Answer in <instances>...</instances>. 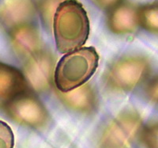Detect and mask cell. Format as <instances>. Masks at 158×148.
I'll list each match as a JSON object with an SVG mask.
<instances>
[{"label":"cell","mask_w":158,"mask_h":148,"mask_svg":"<svg viewBox=\"0 0 158 148\" xmlns=\"http://www.w3.org/2000/svg\"><path fill=\"white\" fill-rule=\"evenodd\" d=\"M56 47L67 53L81 47L89 34L87 13L77 0H65L56 9L53 22Z\"/></svg>","instance_id":"cell-1"},{"label":"cell","mask_w":158,"mask_h":148,"mask_svg":"<svg viewBox=\"0 0 158 148\" xmlns=\"http://www.w3.org/2000/svg\"><path fill=\"white\" fill-rule=\"evenodd\" d=\"M99 56L94 47L78 49L67 53L55 70V84L60 92L66 93L81 87L95 73Z\"/></svg>","instance_id":"cell-2"},{"label":"cell","mask_w":158,"mask_h":148,"mask_svg":"<svg viewBox=\"0 0 158 148\" xmlns=\"http://www.w3.org/2000/svg\"><path fill=\"white\" fill-rule=\"evenodd\" d=\"M149 68V63L146 58H124L117 61L110 69L108 81L111 87L116 90L130 91L147 77Z\"/></svg>","instance_id":"cell-3"},{"label":"cell","mask_w":158,"mask_h":148,"mask_svg":"<svg viewBox=\"0 0 158 148\" xmlns=\"http://www.w3.org/2000/svg\"><path fill=\"white\" fill-rule=\"evenodd\" d=\"M141 126L142 119L137 112L121 113L104 130L101 148H127L136 137Z\"/></svg>","instance_id":"cell-4"},{"label":"cell","mask_w":158,"mask_h":148,"mask_svg":"<svg viewBox=\"0 0 158 148\" xmlns=\"http://www.w3.org/2000/svg\"><path fill=\"white\" fill-rule=\"evenodd\" d=\"M6 110L15 121L27 126H41L48 119L47 110L42 103L24 93L8 101Z\"/></svg>","instance_id":"cell-5"},{"label":"cell","mask_w":158,"mask_h":148,"mask_svg":"<svg viewBox=\"0 0 158 148\" xmlns=\"http://www.w3.org/2000/svg\"><path fill=\"white\" fill-rule=\"evenodd\" d=\"M53 61L50 55L37 53L32 55L25 65V75L36 91H44L50 85Z\"/></svg>","instance_id":"cell-6"},{"label":"cell","mask_w":158,"mask_h":148,"mask_svg":"<svg viewBox=\"0 0 158 148\" xmlns=\"http://www.w3.org/2000/svg\"><path fill=\"white\" fill-rule=\"evenodd\" d=\"M26 81L19 70L0 62V99L8 102L25 92Z\"/></svg>","instance_id":"cell-7"},{"label":"cell","mask_w":158,"mask_h":148,"mask_svg":"<svg viewBox=\"0 0 158 148\" xmlns=\"http://www.w3.org/2000/svg\"><path fill=\"white\" fill-rule=\"evenodd\" d=\"M138 25V11L131 5L115 6L108 18L110 29L118 34L132 33L136 30Z\"/></svg>","instance_id":"cell-8"},{"label":"cell","mask_w":158,"mask_h":148,"mask_svg":"<svg viewBox=\"0 0 158 148\" xmlns=\"http://www.w3.org/2000/svg\"><path fill=\"white\" fill-rule=\"evenodd\" d=\"M12 43L22 55H33L37 53L40 47V37L37 32L30 25H20L14 29L11 33Z\"/></svg>","instance_id":"cell-9"},{"label":"cell","mask_w":158,"mask_h":148,"mask_svg":"<svg viewBox=\"0 0 158 148\" xmlns=\"http://www.w3.org/2000/svg\"><path fill=\"white\" fill-rule=\"evenodd\" d=\"M62 101L77 112H90L96 105V97L89 86H83L59 94Z\"/></svg>","instance_id":"cell-10"},{"label":"cell","mask_w":158,"mask_h":148,"mask_svg":"<svg viewBox=\"0 0 158 148\" xmlns=\"http://www.w3.org/2000/svg\"><path fill=\"white\" fill-rule=\"evenodd\" d=\"M139 24L146 30L158 33V6H148L138 11Z\"/></svg>","instance_id":"cell-11"},{"label":"cell","mask_w":158,"mask_h":148,"mask_svg":"<svg viewBox=\"0 0 158 148\" xmlns=\"http://www.w3.org/2000/svg\"><path fill=\"white\" fill-rule=\"evenodd\" d=\"M15 136L10 127L0 121V148H14Z\"/></svg>","instance_id":"cell-12"},{"label":"cell","mask_w":158,"mask_h":148,"mask_svg":"<svg viewBox=\"0 0 158 148\" xmlns=\"http://www.w3.org/2000/svg\"><path fill=\"white\" fill-rule=\"evenodd\" d=\"M143 141L148 148H158V123L146 129L144 132Z\"/></svg>","instance_id":"cell-13"},{"label":"cell","mask_w":158,"mask_h":148,"mask_svg":"<svg viewBox=\"0 0 158 148\" xmlns=\"http://www.w3.org/2000/svg\"><path fill=\"white\" fill-rule=\"evenodd\" d=\"M147 94L152 101L158 104V77L149 84Z\"/></svg>","instance_id":"cell-14"},{"label":"cell","mask_w":158,"mask_h":148,"mask_svg":"<svg viewBox=\"0 0 158 148\" xmlns=\"http://www.w3.org/2000/svg\"><path fill=\"white\" fill-rule=\"evenodd\" d=\"M98 6L103 9H111L115 7L121 0H94Z\"/></svg>","instance_id":"cell-15"}]
</instances>
